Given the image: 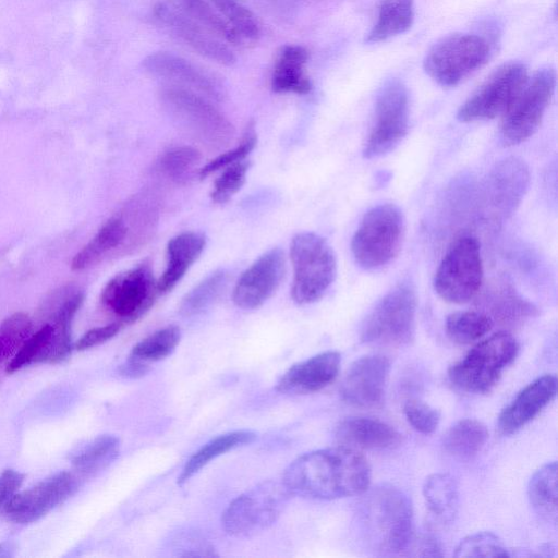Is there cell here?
<instances>
[{
    "label": "cell",
    "mask_w": 558,
    "mask_h": 558,
    "mask_svg": "<svg viewBox=\"0 0 558 558\" xmlns=\"http://www.w3.org/2000/svg\"><path fill=\"white\" fill-rule=\"evenodd\" d=\"M53 336V326L48 323L32 333L7 365V373H14L33 363H46Z\"/></svg>",
    "instance_id": "obj_39"
},
{
    "label": "cell",
    "mask_w": 558,
    "mask_h": 558,
    "mask_svg": "<svg viewBox=\"0 0 558 558\" xmlns=\"http://www.w3.org/2000/svg\"><path fill=\"white\" fill-rule=\"evenodd\" d=\"M308 59L307 50L299 45H287L280 51L271 76V87L276 93L307 94L311 82L304 73Z\"/></svg>",
    "instance_id": "obj_24"
},
{
    "label": "cell",
    "mask_w": 558,
    "mask_h": 558,
    "mask_svg": "<svg viewBox=\"0 0 558 558\" xmlns=\"http://www.w3.org/2000/svg\"><path fill=\"white\" fill-rule=\"evenodd\" d=\"M483 281V263L478 241L464 235L457 239L445 254L434 278L436 293L449 303L472 300Z\"/></svg>",
    "instance_id": "obj_8"
},
{
    "label": "cell",
    "mask_w": 558,
    "mask_h": 558,
    "mask_svg": "<svg viewBox=\"0 0 558 558\" xmlns=\"http://www.w3.org/2000/svg\"><path fill=\"white\" fill-rule=\"evenodd\" d=\"M519 353L515 338L500 331L477 343L448 371L450 381L472 393L488 392Z\"/></svg>",
    "instance_id": "obj_5"
},
{
    "label": "cell",
    "mask_w": 558,
    "mask_h": 558,
    "mask_svg": "<svg viewBox=\"0 0 558 558\" xmlns=\"http://www.w3.org/2000/svg\"><path fill=\"white\" fill-rule=\"evenodd\" d=\"M159 99L170 116L208 148L221 149L232 141V123L203 95L167 84L160 89Z\"/></svg>",
    "instance_id": "obj_3"
},
{
    "label": "cell",
    "mask_w": 558,
    "mask_h": 558,
    "mask_svg": "<svg viewBox=\"0 0 558 558\" xmlns=\"http://www.w3.org/2000/svg\"><path fill=\"white\" fill-rule=\"evenodd\" d=\"M409 128V97L405 86L388 82L380 90L375 106V119L363 149L367 159L391 151L405 136Z\"/></svg>",
    "instance_id": "obj_13"
},
{
    "label": "cell",
    "mask_w": 558,
    "mask_h": 558,
    "mask_svg": "<svg viewBox=\"0 0 558 558\" xmlns=\"http://www.w3.org/2000/svg\"><path fill=\"white\" fill-rule=\"evenodd\" d=\"M557 377L544 375L524 387L498 416V429L502 435L520 430L555 398Z\"/></svg>",
    "instance_id": "obj_20"
},
{
    "label": "cell",
    "mask_w": 558,
    "mask_h": 558,
    "mask_svg": "<svg viewBox=\"0 0 558 558\" xmlns=\"http://www.w3.org/2000/svg\"><path fill=\"white\" fill-rule=\"evenodd\" d=\"M290 258L294 275L292 299L298 304L318 301L337 275V260L331 246L314 232H301L291 241Z\"/></svg>",
    "instance_id": "obj_4"
},
{
    "label": "cell",
    "mask_w": 558,
    "mask_h": 558,
    "mask_svg": "<svg viewBox=\"0 0 558 558\" xmlns=\"http://www.w3.org/2000/svg\"><path fill=\"white\" fill-rule=\"evenodd\" d=\"M181 339L178 326L170 325L156 330L137 342L128 359L148 365L170 355Z\"/></svg>",
    "instance_id": "obj_35"
},
{
    "label": "cell",
    "mask_w": 558,
    "mask_h": 558,
    "mask_svg": "<svg viewBox=\"0 0 558 558\" xmlns=\"http://www.w3.org/2000/svg\"><path fill=\"white\" fill-rule=\"evenodd\" d=\"M390 371L389 360L380 354L365 355L348 368L340 392L342 399L354 407L375 408L383 402Z\"/></svg>",
    "instance_id": "obj_17"
},
{
    "label": "cell",
    "mask_w": 558,
    "mask_h": 558,
    "mask_svg": "<svg viewBox=\"0 0 558 558\" xmlns=\"http://www.w3.org/2000/svg\"><path fill=\"white\" fill-rule=\"evenodd\" d=\"M453 556L505 558L510 554L497 535L492 532H477L461 539Z\"/></svg>",
    "instance_id": "obj_42"
},
{
    "label": "cell",
    "mask_w": 558,
    "mask_h": 558,
    "mask_svg": "<svg viewBox=\"0 0 558 558\" xmlns=\"http://www.w3.org/2000/svg\"><path fill=\"white\" fill-rule=\"evenodd\" d=\"M265 8L275 14L286 15L301 3L312 0H258Z\"/></svg>",
    "instance_id": "obj_49"
},
{
    "label": "cell",
    "mask_w": 558,
    "mask_h": 558,
    "mask_svg": "<svg viewBox=\"0 0 558 558\" xmlns=\"http://www.w3.org/2000/svg\"><path fill=\"white\" fill-rule=\"evenodd\" d=\"M291 494L282 480H268L233 499L221 517L225 531L236 537L257 534L281 515Z\"/></svg>",
    "instance_id": "obj_7"
},
{
    "label": "cell",
    "mask_w": 558,
    "mask_h": 558,
    "mask_svg": "<svg viewBox=\"0 0 558 558\" xmlns=\"http://www.w3.org/2000/svg\"><path fill=\"white\" fill-rule=\"evenodd\" d=\"M126 226L121 214L111 217L96 235L74 255L72 270H83L99 263L107 254L117 248L124 250Z\"/></svg>",
    "instance_id": "obj_26"
},
{
    "label": "cell",
    "mask_w": 558,
    "mask_h": 558,
    "mask_svg": "<svg viewBox=\"0 0 558 558\" xmlns=\"http://www.w3.org/2000/svg\"><path fill=\"white\" fill-rule=\"evenodd\" d=\"M341 356L336 351H325L292 365L279 379L277 390L287 395L319 391L338 376Z\"/></svg>",
    "instance_id": "obj_21"
},
{
    "label": "cell",
    "mask_w": 558,
    "mask_h": 558,
    "mask_svg": "<svg viewBox=\"0 0 558 558\" xmlns=\"http://www.w3.org/2000/svg\"><path fill=\"white\" fill-rule=\"evenodd\" d=\"M527 81L523 64L511 62L496 70L460 107L461 122L494 119L504 114Z\"/></svg>",
    "instance_id": "obj_14"
},
{
    "label": "cell",
    "mask_w": 558,
    "mask_h": 558,
    "mask_svg": "<svg viewBox=\"0 0 558 558\" xmlns=\"http://www.w3.org/2000/svg\"><path fill=\"white\" fill-rule=\"evenodd\" d=\"M284 270V253L280 248L260 255L236 281L232 292L234 304L243 310L262 306L280 286Z\"/></svg>",
    "instance_id": "obj_16"
},
{
    "label": "cell",
    "mask_w": 558,
    "mask_h": 558,
    "mask_svg": "<svg viewBox=\"0 0 558 558\" xmlns=\"http://www.w3.org/2000/svg\"><path fill=\"white\" fill-rule=\"evenodd\" d=\"M556 86V73L539 70L517 95L502 114L501 137L506 145H517L531 137L539 128Z\"/></svg>",
    "instance_id": "obj_11"
},
{
    "label": "cell",
    "mask_w": 558,
    "mask_h": 558,
    "mask_svg": "<svg viewBox=\"0 0 558 558\" xmlns=\"http://www.w3.org/2000/svg\"><path fill=\"white\" fill-rule=\"evenodd\" d=\"M226 270H216L185 294L180 303V314L193 316L207 308L222 292L228 282Z\"/></svg>",
    "instance_id": "obj_38"
},
{
    "label": "cell",
    "mask_w": 558,
    "mask_h": 558,
    "mask_svg": "<svg viewBox=\"0 0 558 558\" xmlns=\"http://www.w3.org/2000/svg\"><path fill=\"white\" fill-rule=\"evenodd\" d=\"M202 160L198 149L192 146H177L166 150L158 160V170L170 181L185 184L190 181Z\"/></svg>",
    "instance_id": "obj_37"
},
{
    "label": "cell",
    "mask_w": 558,
    "mask_h": 558,
    "mask_svg": "<svg viewBox=\"0 0 558 558\" xmlns=\"http://www.w3.org/2000/svg\"><path fill=\"white\" fill-rule=\"evenodd\" d=\"M154 15L173 36L204 58L222 65L235 63V56L227 43L183 15L166 1L154 7Z\"/></svg>",
    "instance_id": "obj_18"
},
{
    "label": "cell",
    "mask_w": 558,
    "mask_h": 558,
    "mask_svg": "<svg viewBox=\"0 0 558 558\" xmlns=\"http://www.w3.org/2000/svg\"><path fill=\"white\" fill-rule=\"evenodd\" d=\"M404 233V219L393 204L372 208L356 229L351 250L355 262L374 270L389 264L399 253Z\"/></svg>",
    "instance_id": "obj_6"
},
{
    "label": "cell",
    "mask_w": 558,
    "mask_h": 558,
    "mask_svg": "<svg viewBox=\"0 0 558 558\" xmlns=\"http://www.w3.org/2000/svg\"><path fill=\"white\" fill-rule=\"evenodd\" d=\"M149 371V366L143 363L126 359L120 367V374L129 378H137L145 375Z\"/></svg>",
    "instance_id": "obj_50"
},
{
    "label": "cell",
    "mask_w": 558,
    "mask_h": 558,
    "mask_svg": "<svg viewBox=\"0 0 558 558\" xmlns=\"http://www.w3.org/2000/svg\"><path fill=\"white\" fill-rule=\"evenodd\" d=\"M166 2L225 43L240 45L244 41L206 0H166Z\"/></svg>",
    "instance_id": "obj_30"
},
{
    "label": "cell",
    "mask_w": 558,
    "mask_h": 558,
    "mask_svg": "<svg viewBox=\"0 0 558 558\" xmlns=\"http://www.w3.org/2000/svg\"><path fill=\"white\" fill-rule=\"evenodd\" d=\"M206 245L203 233L185 231L177 234L167 244V266L157 280L158 293L171 291L191 265L199 257Z\"/></svg>",
    "instance_id": "obj_23"
},
{
    "label": "cell",
    "mask_w": 558,
    "mask_h": 558,
    "mask_svg": "<svg viewBox=\"0 0 558 558\" xmlns=\"http://www.w3.org/2000/svg\"><path fill=\"white\" fill-rule=\"evenodd\" d=\"M416 294L408 282L389 291L366 317L362 341L401 345L412 340L415 328Z\"/></svg>",
    "instance_id": "obj_9"
},
{
    "label": "cell",
    "mask_w": 558,
    "mask_h": 558,
    "mask_svg": "<svg viewBox=\"0 0 558 558\" xmlns=\"http://www.w3.org/2000/svg\"><path fill=\"white\" fill-rule=\"evenodd\" d=\"M120 440L101 435L85 445L72 457V465L83 476H93L109 466L119 456Z\"/></svg>",
    "instance_id": "obj_33"
},
{
    "label": "cell",
    "mask_w": 558,
    "mask_h": 558,
    "mask_svg": "<svg viewBox=\"0 0 558 558\" xmlns=\"http://www.w3.org/2000/svg\"><path fill=\"white\" fill-rule=\"evenodd\" d=\"M413 17V0H383L366 40L378 43L402 34L411 27Z\"/></svg>",
    "instance_id": "obj_31"
},
{
    "label": "cell",
    "mask_w": 558,
    "mask_h": 558,
    "mask_svg": "<svg viewBox=\"0 0 558 558\" xmlns=\"http://www.w3.org/2000/svg\"><path fill=\"white\" fill-rule=\"evenodd\" d=\"M250 162L241 160L222 169L215 180L210 193L211 199L217 204L228 202L244 184Z\"/></svg>",
    "instance_id": "obj_43"
},
{
    "label": "cell",
    "mask_w": 558,
    "mask_h": 558,
    "mask_svg": "<svg viewBox=\"0 0 558 558\" xmlns=\"http://www.w3.org/2000/svg\"><path fill=\"white\" fill-rule=\"evenodd\" d=\"M359 534L380 556L401 555L413 541V508L408 495L391 484L371 489L356 512Z\"/></svg>",
    "instance_id": "obj_2"
},
{
    "label": "cell",
    "mask_w": 558,
    "mask_h": 558,
    "mask_svg": "<svg viewBox=\"0 0 558 558\" xmlns=\"http://www.w3.org/2000/svg\"><path fill=\"white\" fill-rule=\"evenodd\" d=\"M142 65L147 73L163 78L171 85L184 87L215 99L222 97V87L217 78L173 52L150 53L143 60Z\"/></svg>",
    "instance_id": "obj_19"
},
{
    "label": "cell",
    "mask_w": 558,
    "mask_h": 558,
    "mask_svg": "<svg viewBox=\"0 0 558 558\" xmlns=\"http://www.w3.org/2000/svg\"><path fill=\"white\" fill-rule=\"evenodd\" d=\"M158 294L151 264L144 260L114 276L105 286L100 299L121 323H132L154 305Z\"/></svg>",
    "instance_id": "obj_12"
},
{
    "label": "cell",
    "mask_w": 558,
    "mask_h": 558,
    "mask_svg": "<svg viewBox=\"0 0 558 558\" xmlns=\"http://www.w3.org/2000/svg\"><path fill=\"white\" fill-rule=\"evenodd\" d=\"M408 423L417 432L428 435L434 433L440 422V413L424 401L411 399L403 405Z\"/></svg>",
    "instance_id": "obj_45"
},
{
    "label": "cell",
    "mask_w": 558,
    "mask_h": 558,
    "mask_svg": "<svg viewBox=\"0 0 558 558\" xmlns=\"http://www.w3.org/2000/svg\"><path fill=\"white\" fill-rule=\"evenodd\" d=\"M123 323H111L101 327H96L85 332L74 344L78 351H84L97 347L111 338L121 330Z\"/></svg>",
    "instance_id": "obj_46"
},
{
    "label": "cell",
    "mask_w": 558,
    "mask_h": 558,
    "mask_svg": "<svg viewBox=\"0 0 558 558\" xmlns=\"http://www.w3.org/2000/svg\"><path fill=\"white\" fill-rule=\"evenodd\" d=\"M256 132L254 124L250 123L242 137L241 143L232 149H229L216 158L211 159L204 167L198 169L199 178L204 179L209 174L226 168L229 165L244 160V158L253 150L256 145Z\"/></svg>",
    "instance_id": "obj_44"
},
{
    "label": "cell",
    "mask_w": 558,
    "mask_h": 558,
    "mask_svg": "<svg viewBox=\"0 0 558 558\" xmlns=\"http://www.w3.org/2000/svg\"><path fill=\"white\" fill-rule=\"evenodd\" d=\"M281 480L291 496L332 500L364 494L371 484V468L353 448L339 445L300 456Z\"/></svg>",
    "instance_id": "obj_1"
},
{
    "label": "cell",
    "mask_w": 558,
    "mask_h": 558,
    "mask_svg": "<svg viewBox=\"0 0 558 558\" xmlns=\"http://www.w3.org/2000/svg\"><path fill=\"white\" fill-rule=\"evenodd\" d=\"M336 438L345 447L383 450L401 441L400 433L391 425L372 417H349L336 427Z\"/></svg>",
    "instance_id": "obj_22"
},
{
    "label": "cell",
    "mask_w": 558,
    "mask_h": 558,
    "mask_svg": "<svg viewBox=\"0 0 558 558\" xmlns=\"http://www.w3.org/2000/svg\"><path fill=\"white\" fill-rule=\"evenodd\" d=\"M487 439L488 430L482 422L463 418L447 430L442 445L451 457L459 460H471L482 450Z\"/></svg>",
    "instance_id": "obj_29"
},
{
    "label": "cell",
    "mask_w": 558,
    "mask_h": 558,
    "mask_svg": "<svg viewBox=\"0 0 558 558\" xmlns=\"http://www.w3.org/2000/svg\"><path fill=\"white\" fill-rule=\"evenodd\" d=\"M223 20L243 40H256L260 25L255 15L238 0H209Z\"/></svg>",
    "instance_id": "obj_40"
},
{
    "label": "cell",
    "mask_w": 558,
    "mask_h": 558,
    "mask_svg": "<svg viewBox=\"0 0 558 558\" xmlns=\"http://www.w3.org/2000/svg\"><path fill=\"white\" fill-rule=\"evenodd\" d=\"M493 197L501 207L515 205L524 194L529 182V173L520 160H506L498 166L492 178Z\"/></svg>",
    "instance_id": "obj_34"
},
{
    "label": "cell",
    "mask_w": 558,
    "mask_h": 558,
    "mask_svg": "<svg viewBox=\"0 0 558 558\" xmlns=\"http://www.w3.org/2000/svg\"><path fill=\"white\" fill-rule=\"evenodd\" d=\"M24 475L15 470H4L0 475V511L7 507L17 493Z\"/></svg>",
    "instance_id": "obj_47"
},
{
    "label": "cell",
    "mask_w": 558,
    "mask_h": 558,
    "mask_svg": "<svg viewBox=\"0 0 558 558\" xmlns=\"http://www.w3.org/2000/svg\"><path fill=\"white\" fill-rule=\"evenodd\" d=\"M255 438L256 434L246 429L229 432L213 438L186 461L178 477V484L183 485L211 460L234 448L251 444Z\"/></svg>",
    "instance_id": "obj_28"
},
{
    "label": "cell",
    "mask_w": 558,
    "mask_h": 558,
    "mask_svg": "<svg viewBox=\"0 0 558 558\" xmlns=\"http://www.w3.org/2000/svg\"><path fill=\"white\" fill-rule=\"evenodd\" d=\"M76 489V476L70 472H59L26 490L16 493L4 511L15 523H32L65 501Z\"/></svg>",
    "instance_id": "obj_15"
},
{
    "label": "cell",
    "mask_w": 558,
    "mask_h": 558,
    "mask_svg": "<svg viewBox=\"0 0 558 558\" xmlns=\"http://www.w3.org/2000/svg\"><path fill=\"white\" fill-rule=\"evenodd\" d=\"M128 230L124 251H134L145 245L158 225V206L148 194L134 197L121 214Z\"/></svg>",
    "instance_id": "obj_25"
},
{
    "label": "cell",
    "mask_w": 558,
    "mask_h": 558,
    "mask_svg": "<svg viewBox=\"0 0 558 558\" xmlns=\"http://www.w3.org/2000/svg\"><path fill=\"white\" fill-rule=\"evenodd\" d=\"M531 506L544 520L557 521V463H546L531 477L527 486Z\"/></svg>",
    "instance_id": "obj_32"
},
{
    "label": "cell",
    "mask_w": 558,
    "mask_h": 558,
    "mask_svg": "<svg viewBox=\"0 0 558 558\" xmlns=\"http://www.w3.org/2000/svg\"><path fill=\"white\" fill-rule=\"evenodd\" d=\"M423 496L429 513L440 523H450L458 509L459 493L454 478L447 473L429 475L423 485Z\"/></svg>",
    "instance_id": "obj_27"
},
{
    "label": "cell",
    "mask_w": 558,
    "mask_h": 558,
    "mask_svg": "<svg viewBox=\"0 0 558 558\" xmlns=\"http://www.w3.org/2000/svg\"><path fill=\"white\" fill-rule=\"evenodd\" d=\"M33 323L29 316L19 312L0 324V363L13 356L32 335Z\"/></svg>",
    "instance_id": "obj_41"
},
{
    "label": "cell",
    "mask_w": 558,
    "mask_h": 558,
    "mask_svg": "<svg viewBox=\"0 0 558 558\" xmlns=\"http://www.w3.org/2000/svg\"><path fill=\"white\" fill-rule=\"evenodd\" d=\"M411 546L413 547V550H416L415 556H423V557H441V548L438 544V542L432 537V536H423L422 539L416 541L415 543L412 541ZM409 547V549H410Z\"/></svg>",
    "instance_id": "obj_48"
},
{
    "label": "cell",
    "mask_w": 558,
    "mask_h": 558,
    "mask_svg": "<svg viewBox=\"0 0 558 558\" xmlns=\"http://www.w3.org/2000/svg\"><path fill=\"white\" fill-rule=\"evenodd\" d=\"M490 53L481 36L453 34L439 40L424 59L425 72L442 86H454L482 68Z\"/></svg>",
    "instance_id": "obj_10"
},
{
    "label": "cell",
    "mask_w": 558,
    "mask_h": 558,
    "mask_svg": "<svg viewBox=\"0 0 558 558\" xmlns=\"http://www.w3.org/2000/svg\"><path fill=\"white\" fill-rule=\"evenodd\" d=\"M492 318L480 311H460L446 319V332L456 343L470 344L483 338L493 327Z\"/></svg>",
    "instance_id": "obj_36"
}]
</instances>
